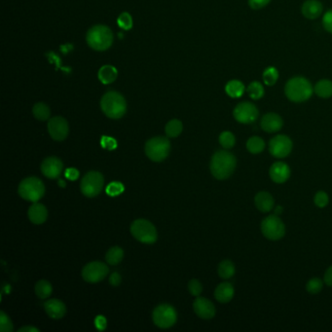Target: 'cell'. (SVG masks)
<instances>
[{
  "mask_svg": "<svg viewBox=\"0 0 332 332\" xmlns=\"http://www.w3.org/2000/svg\"><path fill=\"white\" fill-rule=\"evenodd\" d=\"M237 166L236 157L226 151L219 150L215 152L210 160V171L212 175L219 180L229 178Z\"/></svg>",
  "mask_w": 332,
  "mask_h": 332,
  "instance_id": "cell-1",
  "label": "cell"
},
{
  "mask_svg": "<svg viewBox=\"0 0 332 332\" xmlns=\"http://www.w3.org/2000/svg\"><path fill=\"white\" fill-rule=\"evenodd\" d=\"M102 112L111 119L122 118L127 111V103L124 97L114 91L107 92L100 100Z\"/></svg>",
  "mask_w": 332,
  "mask_h": 332,
  "instance_id": "cell-2",
  "label": "cell"
},
{
  "mask_svg": "<svg viewBox=\"0 0 332 332\" xmlns=\"http://www.w3.org/2000/svg\"><path fill=\"white\" fill-rule=\"evenodd\" d=\"M314 92V88L308 79L302 76L291 78L285 87L288 99L293 102H303L309 100Z\"/></svg>",
  "mask_w": 332,
  "mask_h": 332,
  "instance_id": "cell-3",
  "label": "cell"
},
{
  "mask_svg": "<svg viewBox=\"0 0 332 332\" xmlns=\"http://www.w3.org/2000/svg\"><path fill=\"white\" fill-rule=\"evenodd\" d=\"M88 45L96 51H105L113 43V33L111 30L103 25L91 28L86 35Z\"/></svg>",
  "mask_w": 332,
  "mask_h": 332,
  "instance_id": "cell-4",
  "label": "cell"
},
{
  "mask_svg": "<svg viewBox=\"0 0 332 332\" xmlns=\"http://www.w3.org/2000/svg\"><path fill=\"white\" fill-rule=\"evenodd\" d=\"M18 193L24 200L36 203L44 196L45 186L38 177L29 176L19 184Z\"/></svg>",
  "mask_w": 332,
  "mask_h": 332,
  "instance_id": "cell-5",
  "label": "cell"
},
{
  "mask_svg": "<svg viewBox=\"0 0 332 332\" xmlns=\"http://www.w3.org/2000/svg\"><path fill=\"white\" fill-rule=\"evenodd\" d=\"M170 142L164 136L150 138L145 144V154L153 162H162L168 156Z\"/></svg>",
  "mask_w": 332,
  "mask_h": 332,
  "instance_id": "cell-6",
  "label": "cell"
},
{
  "mask_svg": "<svg viewBox=\"0 0 332 332\" xmlns=\"http://www.w3.org/2000/svg\"><path fill=\"white\" fill-rule=\"evenodd\" d=\"M132 235L140 243L153 244L157 241V230L155 226L146 219H136L131 225Z\"/></svg>",
  "mask_w": 332,
  "mask_h": 332,
  "instance_id": "cell-7",
  "label": "cell"
},
{
  "mask_svg": "<svg viewBox=\"0 0 332 332\" xmlns=\"http://www.w3.org/2000/svg\"><path fill=\"white\" fill-rule=\"evenodd\" d=\"M104 178L103 175L95 170H91L87 172L81 180L80 188L84 196L88 198H93L98 196L103 187Z\"/></svg>",
  "mask_w": 332,
  "mask_h": 332,
  "instance_id": "cell-8",
  "label": "cell"
},
{
  "mask_svg": "<svg viewBox=\"0 0 332 332\" xmlns=\"http://www.w3.org/2000/svg\"><path fill=\"white\" fill-rule=\"evenodd\" d=\"M262 234L271 241H278L286 234V226L277 215H269L261 222Z\"/></svg>",
  "mask_w": 332,
  "mask_h": 332,
  "instance_id": "cell-9",
  "label": "cell"
},
{
  "mask_svg": "<svg viewBox=\"0 0 332 332\" xmlns=\"http://www.w3.org/2000/svg\"><path fill=\"white\" fill-rule=\"evenodd\" d=\"M152 319L158 328L165 330L172 327L176 323L177 314L171 305L161 304L154 309Z\"/></svg>",
  "mask_w": 332,
  "mask_h": 332,
  "instance_id": "cell-10",
  "label": "cell"
},
{
  "mask_svg": "<svg viewBox=\"0 0 332 332\" xmlns=\"http://www.w3.org/2000/svg\"><path fill=\"white\" fill-rule=\"evenodd\" d=\"M108 267L100 261H94L88 263L82 270L84 281L88 283H99L102 281L108 274Z\"/></svg>",
  "mask_w": 332,
  "mask_h": 332,
  "instance_id": "cell-11",
  "label": "cell"
},
{
  "mask_svg": "<svg viewBox=\"0 0 332 332\" xmlns=\"http://www.w3.org/2000/svg\"><path fill=\"white\" fill-rule=\"evenodd\" d=\"M292 141L288 135L278 134L269 142V151L276 158H285L291 154Z\"/></svg>",
  "mask_w": 332,
  "mask_h": 332,
  "instance_id": "cell-12",
  "label": "cell"
},
{
  "mask_svg": "<svg viewBox=\"0 0 332 332\" xmlns=\"http://www.w3.org/2000/svg\"><path fill=\"white\" fill-rule=\"evenodd\" d=\"M234 118L236 121L242 124H251L256 121L259 115V111L257 107L249 101H244L239 103L234 111H233Z\"/></svg>",
  "mask_w": 332,
  "mask_h": 332,
  "instance_id": "cell-13",
  "label": "cell"
},
{
  "mask_svg": "<svg viewBox=\"0 0 332 332\" xmlns=\"http://www.w3.org/2000/svg\"><path fill=\"white\" fill-rule=\"evenodd\" d=\"M48 132L53 139L57 141H62L66 139L68 134V123L65 118L61 116L53 117L48 122Z\"/></svg>",
  "mask_w": 332,
  "mask_h": 332,
  "instance_id": "cell-14",
  "label": "cell"
},
{
  "mask_svg": "<svg viewBox=\"0 0 332 332\" xmlns=\"http://www.w3.org/2000/svg\"><path fill=\"white\" fill-rule=\"evenodd\" d=\"M63 168L64 164L62 160L57 157H48L42 162V173L51 179L58 178L62 174Z\"/></svg>",
  "mask_w": 332,
  "mask_h": 332,
  "instance_id": "cell-15",
  "label": "cell"
},
{
  "mask_svg": "<svg viewBox=\"0 0 332 332\" xmlns=\"http://www.w3.org/2000/svg\"><path fill=\"white\" fill-rule=\"evenodd\" d=\"M193 309L196 315L204 320L212 319L215 316L213 303L205 297H198L193 303Z\"/></svg>",
  "mask_w": 332,
  "mask_h": 332,
  "instance_id": "cell-16",
  "label": "cell"
},
{
  "mask_svg": "<svg viewBox=\"0 0 332 332\" xmlns=\"http://www.w3.org/2000/svg\"><path fill=\"white\" fill-rule=\"evenodd\" d=\"M44 309L47 315L54 320H60L65 317L66 307L65 303L59 299H51L44 303Z\"/></svg>",
  "mask_w": 332,
  "mask_h": 332,
  "instance_id": "cell-17",
  "label": "cell"
},
{
  "mask_svg": "<svg viewBox=\"0 0 332 332\" xmlns=\"http://www.w3.org/2000/svg\"><path fill=\"white\" fill-rule=\"evenodd\" d=\"M269 174L274 182L284 183L291 176V168L284 162H276L270 167Z\"/></svg>",
  "mask_w": 332,
  "mask_h": 332,
  "instance_id": "cell-18",
  "label": "cell"
},
{
  "mask_svg": "<svg viewBox=\"0 0 332 332\" xmlns=\"http://www.w3.org/2000/svg\"><path fill=\"white\" fill-rule=\"evenodd\" d=\"M261 128L267 133L279 132L284 125L282 117L276 113H267L261 118Z\"/></svg>",
  "mask_w": 332,
  "mask_h": 332,
  "instance_id": "cell-19",
  "label": "cell"
},
{
  "mask_svg": "<svg viewBox=\"0 0 332 332\" xmlns=\"http://www.w3.org/2000/svg\"><path fill=\"white\" fill-rule=\"evenodd\" d=\"M323 4L319 0H307L302 5V14L305 18L314 20L320 17L323 13Z\"/></svg>",
  "mask_w": 332,
  "mask_h": 332,
  "instance_id": "cell-20",
  "label": "cell"
},
{
  "mask_svg": "<svg viewBox=\"0 0 332 332\" xmlns=\"http://www.w3.org/2000/svg\"><path fill=\"white\" fill-rule=\"evenodd\" d=\"M254 204L261 212H268L274 208L275 201L272 195L266 191L258 192L254 198Z\"/></svg>",
  "mask_w": 332,
  "mask_h": 332,
  "instance_id": "cell-21",
  "label": "cell"
},
{
  "mask_svg": "<svg viewBox=\"0 0 332 332\" xmlns=\"http://www.w3.org/2000/svg\"><path fill=\"white\" fill-rule=\"evenodd\" d=\"M48 217L47 208L40 203H34L29 209V218L30 220L36 225L43 224Z\"/></svg>",
  "mask_w": 332,
  "mask_h": 332,
  "instance_id": "cell-22",
  "label": "cell"
},
{
  "mask_svg": "<svg viewBox=\"0 0 332 332\" xmlns=\"http://www.w3.org/2000/svg\"><path fill=\"white\" fill-rule=\"evenodd\" d=\"M234 292V288L230 283H222L216 287L214 297L220 303H228L232 300Z\"/></svg>",
  "mask_w": 332,
  "mask_h": 332,
  "instance_id": "cell-23",
  "label": "cell"
},
{
  "mask_svg": "<svg viewBox=\"0 0 332 332\" xmlns=\"http://www.w3.org/2000/svg\"><path fill=\"white\" fill-rule=\"evenodd\" d=\"M118 76L117 69L112 66H103L99 71V79L101 83L111 84Z\"/></svg>",
  "mask_w": 332,
  "mask_h": 332,
  "instance_id": "cell-24",
  "label": "cell"
},
{
  "mask_svg": "<svg viewBox=\"0 0 332 332\" xmlns=\"http://www.w3.org/2000/svg\"><path fill=\"white\" fill-rule=\"evenodd\" d=\"M245 91H246L245 85L239 80H231L225 86L226 94L233 99L241 98L244 95Z\"/></svg>",
  "mask_w": 332,
  "mask_h": 332,
  "instance_id": "cell-25",
  "label": "cell"
},
{
  "mask_svg": "<svg viewBox=\"0 0 332 332\" xmlns=\"http://www.w3.org/2000/svg\"><path fill=\"white\" fill-rule=\"evenodd\" d=\"M316 95L323 99H328L332 97V82L328 79H323L316 84L314 88Z\"/></svg>",
  "mask_w": 332,
  "mask_h": 332,
  "instance_id": "cell-26",
  "label": "cell"
},
{
  "mask_svg": "<svg viewBox=\"0 0 332 332\" xmlns=\"http://www.w3.org/2000/svg\"><path fill=\"white\" fill-rule=\"evenodd\" d=\"M235 265L231 260H223L222 262H220L217 269L219 277L223 280H228L232 278L235 274Z\"/></svg>",
  "mask_w": 332,
  "mask_h": 332,
  "instance_id": "cell-27",
  "label": "cell"
},
{
  "mask_svg": "<svg viewBox=\"0 0 332 332\" xmlns=\"http://www.w3.org/2000/svg\"><path fill=\"white\" fill-rule=\"evenodd\" d=\"M124 257V250L119 247H113L108 249L105 254V260L109 265L119 264Z\"/></svg>",
  "mask_w": 332,
  "mask_h": 332,
  "instance_id": "cell-28",
  "label": "cell"
},
{
  "mask_svg": "<svg viewBox=\"0 0 332 332\" xmlns=\"http://www.w3.org/2000/svg\"><path fill=\"white\" fill-rule=\"evenodd\" d=\"M247 148L251 154H259L264 150L265 142L259 136H251L247 142Z\"/></svg>",
  "mask_w": 332,
  "mask_h": 332,
  "instance_id": "cell-29",
  "label": "cell"
},
{
  "mask_svg": "<svg viewBox=\"0 0 332 332\" xmlns=\"http://www.w3.org/2000/svg\"><path fill=\"white\" fill-rule=\"evenodd\" d=\"M33 113L34 115V117L37 120L40 121H46L47 119H49L50 114H51V110L49 108V106L44 103V102H38L36 103L33 108Z\"/></svg>",
  "mask_w": 332,
  "mask_h": 332,
  "instance_id": "cell-30",
  "label": "cell"
},
{
  "mask_svg": "<svg viewBox=\"0 0 332 332\" xmlns=\"http://www.w3.org/2000/svg\"><path fill=\"white\" fill-rule=\"evenodd\" d=\"M53 291L52 285L45 280H41L36 283L35 285V293L40 299H46L48 298Z\"/></svg>",
  "mask_w": 332,
  "mask_h": 332,
  "instance_id": "cell-31",
  "label": "cell"
},
{
  "mask_svg": "<svg viewBox=\"0 0 332 332\" xmlns=\"http://www.w3.org/2000/svg\"><path fill=\"white\" fill-rule=\"evenodd\" d=\"M182 129H183V126H182L181 121H179L177 119H173V120H170L166 125L165 131H166V134L168 137H176L181 133Z\"/></svg>",
  "mask_w": 332,
  "mask_h": 332,
  "instance_id": "cell-32",
  "label": "cell"
},
{
  "mask_svg": "<svg viewBox=\"0 0 332 332\" xmlns=\"http://www.w3.org/2000/svg\"><path fill=\"white\" fill-rule=\"evenodd\" d=\"M247 92L252 100H259L264 96V88L258 81H254L249 84Z\"/></svg>",
  "mask_w": 332,
  "mask_h": 332,
  "instance_id": "cell-33",
  "label": "cell"
},
{
  "mask_svg": "<svg viewBox=\"0 0 332 332\" xmlns=\"http://www.w3.org/2000/svg\"><path fill=\"white\" fill-rule=\"evenodd\" d=\"M279 78V72L278 69L270 66L267 67L263 72V81L267 86H273L278 81Z\"/></svg>",
  "mask_w": 332,
  "mask_h": 332,
  "instance_id": "cell-34",
  "label": "cell"
},
{
  "mask_svg": "<svg viewBox=\"0 0 332 332\" xmlns=\"http://www.w3.org/2000/svg\"><path fill=\"white\" fill-rule=\"evenodd\" d=\"M219 143L221 146L225 149H230L234 147L236 143V138L235 135L231 132H223L219 135Z\"/></svg>",
  "mask_w": 332,
  "mask_h": 332,
  "instance_id": "cell-35",
  "label": "cell"
},
{
  "mask_svg": "<svg viewBox=\"0 0 332 332\" xmlns=\"http://www.w3.org/2000/svg\"><path fill=\"white\" fill-rule=\"evenodd\" d=\"M124 185L119 181H113L109 183L106 187V194L111 197H116L124 192Z\"/></svg>",
  "mask_w": 332,
  "mask_h": 332,
  "instance_id": "cell-36",
  "label": "cell"
},
{
  "mask_svg": "<svg viewBox=\"0 0 332 332\" xmlns=\"http://www.w3.org/2000/svg\"><path fill=\"white\" fill-rule=\"evenodd\" d=\"M323 287H324V282L321 279L313 278L307 283L306 290L311 294H318L323 290Z\"/></svg>",
  "mask_w": 332,
  "mask_h": 332,
  "instance_id": "cell-37",
  "label": "cell"
},
{
  "mask_svg": "<svg viewBox=\"0 0 332 332\" xmlns=\"http://www.w3.org/2000/svg\"><path fill=\"white\" fill-rule=\"evenodd\" d=\"M117 24H118V26L121 29H123L125 31L131 30L133 28V19H132V16L129 13H127V12L122 13L119 16L118 20H117Z\"/></svg>",
  "mask_w": 332,
  "mask_h": 332,
  "instance_id": "cell-38",
  "label": "cell"
},
{
  "mask_svg": "<svg viewBox=\"0 0 332 332\" xmlns=\"http://www.w3.org/2000/svg\"><path fill=\"white\" fill-rule=\"evenodd\" d=\"M0 332H13V324H12L10 318L2 311L0 312Z\"/></svg>",
  "mask_w": 332,
  "mask_h": 332,
  "instance_id": "cell-39",
  "label": "cell"
},
{
  "mask_svg": "<svg viewBox=\"0 0 332 332\" xmlns=\"http://www.w3.org/2000/svg\"><path fill=\"white\" fill-rule=\"evenodd\" d=\"M314 202L319 208H325L330 202L329 195L325 191H319L314 198Z\"/></svg>",
  "mask_w": 332,
  "mask_h": 332,
  "instance_id": "cell-40",
  "label": "cell"
},
{
  "mask_svg": "<svg viewBox=\"0 0 332 332\" xmlns=\"http://www.w3.org/2000/svg\"><path fill=\"white\" fill-rule=\"evenodd\" d=\"M188 290L193 296H199L203 291V286L198 280H191L188 283Z\"/></svg>",
  "mask_w": 332,
  "mask_h": 332,
  "instance_id": "cell-41",
  "label": "cell"
},
{
  "mask_svg": "<svg viewBox=\"0 0 332 332\" xmlns=\"http://www.w3.org/2000/svg\"><path fill=\"white\" fill-rule=\"evenodd\" d=\"M100 144L103 148L108 150H114L117 148V141L109 136H102L100 140Z\"/></svg>",
  "mask_w": 332,
  "mask_h": 332,
  "instance_id": "cell-42",
  "label": "cell"
},
{
  "mask_svg": "<svg viewBox=\"0 0 332 332\" xmlns=\"http://www.w3.org/2000/svg\"><path fill=\"white\" fill-rule=\"evenodd\" d=\"M323 25L327 32L332 33V9L329 10L323 18Z\"/></svg>",
  "mask_w": 332,
  "mask_h": 332,
  "instance_id": "cell-43",
  "label": "cell"
},
{
  "mask_svg": "<svg viewBox=\"0 0 332 332\" xmlns=\"http://www.w3.org/2000/svg\"><path fill=\"white\" fill-rule=\"evenodd\" d=\"M94 323H95V327L97 328L98 331L102 332L106 329L107 322H106V319L103 316H97Z\"/></svg>",
  "mask_w": 332,
  "mask_h": 332,
  "instance_id": "cell-44",
  "label": "cell"
},
{
  "mask_svg": "<svg viewBox=\"0 0 332 332\" xmlns=\"http://www.w3.org/2000/svg\"><path fill=\"white\" fill-rule=\"evenodd\" d=\"M271 0H249V6L250 8L254 9V10H258L261 9L263 7H265L266 5H268L270 3Z\"/></svg>",
  "mask_w": 332,
  "mask_h": 332,
  "instance_id": "cell-45",
  "label": "cell"
},
{
  "mask_svg": "<svg viewBox=\"0 0 332 332\" xmlns=\"http://www.w3.org/2000/svg\"><path fill=\"white\" fill-rule=\"evenodd\" d=\"M65 175L70 180H76L79 177V171L75 167H68L66 169Z\"/></svg>",
  "mask_w": 332,
  "mask_h": 332,
  "instance_id": "cell-46",
  "label": "cell"
},
{
  "mask_svg": "<svg viewBox=\"0 0 332 332\" xmlns=\"http://www.w3.org/2000/svg\"><path fill=\"white\" fill-rule=\"evenodd\" d=\"M121 281H122L121 275L119 273H117V272L112 273L110 275V277H109V284L112 287H118L121 284Z\"/></svg>",
  "mask_w": 332,
  "mask_h": 332,
  "instance_id": "cell-47",
  "label": "cell"
},
{
  "mask_svg": "<svg viewBox=\"0 0 332 332\" xmlns=\"http://www.w3.org/2000/svg\"><path fill=\"white\" fill-rule=\"evenodd\" d=\"M325 283L329 286V287H332V266H331L326 274H325Z\"/></svg>",
  "mask_w": 332,
  "mask_h": 332,
  "instance_id": "cell-48",
  "label": "cell"
},
{
  "mask_svg": "<svg viewBox=\"0 0 332 332\" xmlns=\"http://www.w3.org/2000/svg\"><path fill=\"white\" fill-rule=\"evenodd\" d=\"M19 332H39V330L38 329H35L33 327H30V326H27V327H24L22 329H20Z\"/></svg>",
  "mask_w": 332,
  "mask_h": 332,
  "instance_id": "cell-49",
  "label": "cell"
},
{
  "mask_svg": "<svg viewBox=\"0 0 332 332\" xmlns=\"http://www.w3.org/2000/svg\"><path fill=\"white\" fill-rule=\"evenodd\" d=\"M59 184L61 187H65L66 186V182L64 180H59Z\"/></svg>",
  "mask_w": 332,
  "mask_h": 332,
  "instance_id": "cell-50",
  "label": "cell"
}]
</instances>
